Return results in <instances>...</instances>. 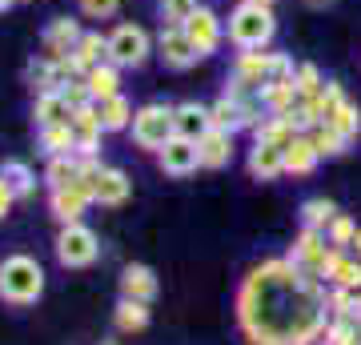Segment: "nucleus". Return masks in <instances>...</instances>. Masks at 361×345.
Listing matches in <instances>:
<instances>
[{
  "label": "nucleus",
  "mask_w": 361,
  "mask_h": 345,
  "mask_svg": "<svg viewBox=\"0 0 361 345\" xmlns=\"http://www.w3.org/2000/svg\"><path fill=\"white\" fill-rule=\"evenodd\" d=\"M85 37V28H80V20H73V16H56V20H49L44 25V32H40V56H49V61H61V56H68V52L77 49V40Z\"/></svg>",
  "instance_id": "nucleus-9"
},
{
  "label": "nucleus",
  "mask_w": 361,
  "mask_h": 345,
  "mask_svg": "<svg viewBox=\"0 0 361 345\" xmlns=\"http://www.w3.org/2000/svg\"><path fill=\"white\" fill-rule=\"evenodd\" d=\"M357 321H361V293H357Z\"/></svg>",
  "instance_id": "nucleus-46"
},
{
  "label": "nucleus",
  "mask_w": 361,
  "mask_h": 345,
  "mask_svg": "<svg viewBox=\"0 0 361 345\" xmlns=\"http://www.w3.org/2000/svg\"><path fill=\"white\" fill-rule=\"evenodd\" d=\"M116 329L121 333H141L149 325V301H133V297H121V305L113 313Z\"/></svg>",
  "instance_id": "nucleus-27"
},
{
  "label": "nucleus",
  "mask_w": 361,
  "mask_h": 345,
  "mask_svg": "<svg viewBox=\"0 0 361 345\" xmlns=\"http://www.w3.org/2000/svg\"><path fill=\"white\" fill-rule=\"evenodd\" d=\"M77 177H80V157L77 153L49 157V165H44V181H49V189H65V185H73Z\"/></svg>",
  "instance_id": "nucleus-28"
},
{
  "label": "nucleus",
  "mask_w": 361,
  "mask_h": 345,
  "mask_svg": "<svg viewBox=\"0 0 361 345\" xmlns=\"http://www.w3.org/2000/svg\"><path fill=\"white\" fill-rule=\"evenodd\" d=\"M357 325H361V321H357Z\"/></svg>",
  "instance_id": "nucleus-49"
},
{
  "label": "nucleus",
  "mask_w": 361,
  "mask_h": 345,
  "mask_svg": "<svg viewBox=\"0 0 361 345\" xmlns=\"http://www.w3.org/2000/svg\"><path fill=\"white\" fill-rule=\"evenodd\" d=\"M157 52H161V61H165L169 68H177V73H185V68H193V64L201 61V52L193 49V40H189L185 25H165L161 28Z\"/></svg>",
  "instance_id": "nucleus-7"
},
{
  "label": "nucleus",
  "mask_w": 361,
  "mask_h": 345,
  "mask_svg": "<svg viewBox=\"0 0 361 345\" xmlns=\"http://www.w3.org/2000/svg\"><path fill=\"white\" fill-rule=\"evenodd\" d=\"M61 92H65V101L73 104V109H80V104H89V101H92V92H89V85H85V77L68 80V85H65Z\"/></svg>",
  "instance_id": "nucleus-40"
},
{
  "label": "nucleus",
  "mask_w": 361,
  "mask_h": 345,
  "mask_svg": "<svg viewBox=\"0 0 361 345\" xmlns=\"http://www.w3.org/2000/svg\"><path fill=\"white\" fill-rule=\"evenodd\" d=\"M353 245H357V257H361V225H357V241H353Z\"/></svg>",
  "instance_id": "nucleus-45"
},
{
  "label": "nucleus",
  "mask_w": 361,
  "mask_h": 345,
  "mask_svg": "<svg viewBox=\"0 0 361 345\" xmlns=\"http://www.w3.org/2000/svg\"><path fill=\"white\" fill-rule=\"evenodd\" d=\"M121 297H133V301H153V297H157V273L149 265H125V269H121Z\"/></svg>",
  "instance_id": "nucleus-20"
},
{
  "label": "nucleus",
  "mask_w": 361,
  "mask_h": 345,
  "mask_svg": "<svg viewBox=\"0 0 361 345\" xmlns=\"http://www.w3.org/2000/svg\"><path fill=\"white\" fill-rule=\"evenodd\" d=\"M325 293L317 273H301V269L285 257V261H265L245 277L241 297H237V317L241 329L253 341L277 337L285 345H313L325 337Z\"/></svg>",
  "instance_id": "nucleus-1"
},
{
  "label": "nucleus",
  "mask_w": 361,
  "mask_h": 345,
  "mask_svg": "<svg viewBox=\"0 0 361 345\" xmlns=\"http://www.w3.org/2000/svg\"><path fill=\"white\" fill-rule=\"evenodd\" d=\"M293 80H297V92H301V101H310V97H317V92L325 89V80H322V68L317 64H297V73H293Z\"/></svg>",
  "instance_id": "nucleus-36"
},
{
  "label": "nucleus",
  "mask_w": 361,
  "mask_h": 345,
  "mask_svg": "<svg viewBox=\"0 0 361 345\" xmlns=\"http://www.w3.org/2000/svg\"><path fill=\"white\" fill-rule=\"evenodd\" d=\"M185 32H189V40H193V49L201 52V56H213V52L221 49V40H225V25H221V16L213 13V8H205V4L185 20Z\"/></svg>",
  "instance_id": "nucleus-10"
},
{
  "label": "nucleus",
  "mask_w": 361,
  "mask_h": 345,
  "mask_svg": "<svg viewBox=\"0 0 361 345\" xmlns=\"http://www.w3.org/2000/svg\"><path fill=\"white\" fill-rule=\"evenodd\" d=\"M313 8H325V4H334V0H310Z\"/></svg>",
  "instance_id": "nucleus-44"
},
{
  "label": "nucleus",
  "mask_w": 361,
  "mask_h": 345,
  "mask_svg": "<svg viewBox=\"0 0 361 345\" xmlns=\"http://www.w3.org/2000/svg\"><path fill=\"white\" fill-rule=\"evenodd\" d=\"M25 80L32 85V92H61V77H56V61H49V56H37V61H28Z\"/></svg>",
  "instance_id": "nucleus-29"
},
{
  "label": "nucleus",
  "mask_w": 361,
  "mask_h": 345,
  "mask_svg": "<svg viewBox=\"0 0 361 345\" xmlns=\"http://www.w3.org/2000/svg\"><path fill=\"white\" fill-rule=\"evenodd\" d=\"M40 149H44L49 157L77 153V133H73V121H68V125H44V128H40Z\"/></svg>",
  "instance_id": "nucleus-25"
},
{
  "label": "nucleus",
  "mask_w": 361,
  "mask_h": 345,
  "mask_svg": "<svg viewBox=\"0 0 361 345\" xmlns=\"http://www.w3.org/2000/svg\"><path fill=\"white\" fill-rule=\"evenodd\" d=\"M129 193H133V181L125 169H116V165H104L101 173H97V181H92V205H125L129 201Z\"/></svg>",
  "instance_id": "nucleus-14"
},
{
  "label": "nucleus",
  "mask_w": 361,
  "mask_h": 345,
  "mask_svg": "<svg viewBox=\"0 0 361 345\" xmlns=\"http://www.w3.org/2000/svg\"><path fill=\"white\" fill-rule=\"evenodd\" d=\"M73 133H77V157H97L101 153L104 125H101V109H97V101L80 104L77 113H73Z\"/></svg>",
  "instance_id": "nucleus-12"
},
{
  "label": "nucleus",
  "mask_w": 361,
  "mask_h": 345,
  "mask_svg": "<svg viewBox=\"0 0 361 345\" xmlns=\"http://www.w3.org/2000/svg\"><path fill=\"white\" fill-rule=\"evenodd\" d=\"M16 4H25V0H16Z\"/></svg>",
  "instance_id": "nucleus-48"
},
{
  "label": "nucleus",
  "mask_w": 361,
  "mask_h": 345,
  "mask_svg": "<svg viewBox=\"0 0 361 345\" xmlns=\"http://www.w3.org/2000/svg\"><path fill=\"white\" fill-rule=\"evenodd\" d=\"M322 345H361V325H353V317H334L325 325Z\"/></svg>",
  "instance_id": "nucleus-35"
},
{
  "label": "nucleus",
  "mask_w": 361,
  "mask_h": 345,
  "mask_svg": "<svg viewBox=\"0 0 361 345\" xmlns=\"http://www.w3.org/2000/svg\"><path fill=\"white\" fill-rule=\"evenodd\" d=\"M334 217H337V205L329 201V197H310V201L301 205V225H305V229L325 233L334 225Z\"/></svg>",
  "instance_id": "nucleus-30"
},
{
  "label": "nucleus",
  "mask_w": 361,
  "mask_h": 345,
  "mask_svg": "<svg viewBox=\"0 0 361 345\" xmlns=\"http://www.w3.org/2000/svg\"><path fill=\"white\" fill-rule=\"evenodd\" d=\"M149 52H153V40H149V32L141 25L125 20V25H116L109 32V61L121 64V68H141L149 61Z\"/></svg>",
  "instance_id": "nucleus-5"
},
{
  "label": "nucleus",
  "mask_w": 361,
  "mask_h": 345,
  "mask_svg": "<svg viewBox=\"0 0 361 345\" xmlns=\"http://www.w3.org/2000/svg\"><path fill=\"white\" fill-rule=\"evenodd\" d=\"M322 277L329 285H337V289H353V293H361V257L353 261V257H345L341 249H329Z\"/></svg>",
  "instance_id": "nucleus-16"
},
{
  "label": "nucleus",
  "mask_w": 361,
  "mask_h": 345,
  "mask_svg": "<svg viewBox=\"0 0 361 345\" xmlns=\"http://www.w3.org/2000/svg\"><path fill=\"white\" fill-rule=\"evenodd\" d=\"M209 121H213V128H225V133L249 128V121H245V104L233 101V97H221V101L209 104Z\"/></svg>",
  "instance_id": "nucleus-23"
},
{
  "label": "nucleus",
  "mask_w": 361,
  "mask_h": 345,
  "mask_svg": "<svg viewBox=\"0 0 361 345\" xmlns=\"http://www.w3.org/2000/svg\"><path fill=\"white\" fill-rule=\"evenodd\" d=\"M89 205H92V189L85 185V181H73V185H65V189H52L49 193V209H52V217L61 221V225L80 221Z\"/></svg>",
  "instance_id": "nucleus-11"
},
{
  "label": "nucleus",
  "mask_w": 361,
  "mask_h": 345,
  "mask_svg": "<svg viewBox=\"0 0 361 345\" xmlns=\"http://www.w3.org/2000/svg\"><path fill=\"white\" fill-rule=\"evenodd\" d=\"M253 137L257 141H269V145H289L297 137V128H293V121L289 116H281V113H269V116H261V125L253 128Z\"/></svg>",
  "instance_id": "nucleus-26"
},
{
  "label": "nucleus",
  "mask_w": 361,
  "mask_h": 345,
  "mask_svg": "<svg viewBox=\"0 0 361 345\" xmlns=\"http://www.w3.org/2000/svg\"><path fill=\"white\" fill-rule=\"evenodd\" d=\"M197 8H201L197 0H161V16H165V25H185Z\"/></svg>",
  "instance_id": "nucleus-38"
},
{
  "label": "nucleus",
  "mask_w": 361,
  "mask_h": 345,
  "mask_svg": "<svg viewBox=\"0 0 361 345\" xmlns=\"http://www.w3.org/2000/svg\"><path fill=\"white\" fill-rule=\"evenodd\" d=\"M325 237H329V245H334V249H345V245L357 241V225H353V221H349L345 213H337L334 225L325 229Z\"/></svg>",
  "instance_id": "nucleus-37"
},
{
  "label": "nucleus",
  "mask_w": 361,
  "mask_h": 345,
  "mask_svg": "<svg viewBox=\"0 0 361 345\" xmlns=\"http://www.w3.org/2000/svg\"><path fill=\"white\" fill-rule=\"evenodd\" d=\"M97 253H101V241H97V233H92L89 225H80V221L65 225L61 237H56V257H61V265H65V269L92 265Z\"/></svg>",
  "instance_id": "nucleus-6"
},
{
  "label": "nucleus",
  "mask_w": 361,
  "mask_h": 345,
  "mask_svg": "<svg viewBox=\"0 0 361 345\" xmlns=\"http://www.w3.org/2000/svg\"><path fill=\"white\" fill-rule=\"evenodd\" d=\"M197 153H201V169H225L233 161V133L209 128L205 137L197 141Z\"/></svg>",
  "instance_id": "nucleus-19"
},
{
  "label": "nucleus",
  "mask_w": 361,
  "mask_h": 345,
  "mask_svg": "<svg viewBox=\"0 0 361 345\" xmlns=\"http://www.w3.org/2000/svg\"><path fill=\"white\" fill-rule=\"evenodd\" d=\"M225 37H229L237 49H269L273 37H277V16H273V4L241 0V4L229 13Z\"/></svg>",
  "instance_id": "nucleus-2"
},
{
  "label": "nucleus",
  "mask_w": 361,
  "mask_h": 345,
  "mask_svg": "<svg viewBox=\"0 0 361 345\" xmlns=\"http://www.w3.org/2000/svg\"><path fill=\"white\" fill-rule=\"evenodd\" d=\"M133 145L145 149V153H161L177 133H173V104H161V101H149L133 113Z\"/></svg>",
  "instance_id": "nucleus-4"
},
{
  "label": "nucleus",
  "mask_w": 361,
  "mask_h": 345,
  "mask_svg": "<svg viewBox=\"0 0 361 345\" xmlns=\"http://www.w3.org/2000/svg\"><path fill=\"white\" fill-rule=\"evenodd\" d=\"M73 113H77V109L65 101V92H37V104H32L37 128H44V125H68Z\"/></svg>",
  "instance_id": "nucleus-21"
},
{
  "label": "nucleus",
  "mask_w": 361,
  "mask_h": 345,
  "mask_svg": "<svg viewBox=\"0 0 361 345\" xmlns=\"http://www.w3.org/2000/svg\"><path fill=\"white\" fill-rule=\"evenodd\" d=\"M97 109H101V125H104V133H121V128H129V125H133V113H137V109L129 104V97H125V92H116V97L101 101Z\"/></svg>",
  "instance_id": "nucleus-24"
},
{
  "label": "nucleus",
  "mask_w": 361,
  "mask_h": 345,
  "mask_svg": "<svg viewBox=\"0 0 361 345\" xmlns=\"http://www.w3.org/2000/svg\"><path fill=\"white\" fill-rule=\"evenodd\" d=\"M317 161H322V153L313 149L310 133H297L293 141L285 145V173L289 177H310L313 169H317Z\"/></svg>",
  "instance_id": "nucleus-18"
},
{
  "label": "nucleus",
  "mask_w": 361,
  "mask_h": 345,
  "mask_svg": "<svg viewBox=\"0 0 361 345\" xmlns=\"http://www.w3.org/2000/svg\"><path fill=\"white\" fill-rule=\"evenodd\" d=\"M209 128H213V121H209V104H197V101L173 104V133H177V137L201 141Z\"/></svg>",
  "instance_id": "nucleus-15"
},
{
  "label": "nucleus",
  "mask_w": 361,
  "mask_h": 345,
  "mask_svg": "<svg viewBox=\"0 0 361 345\" xmlns=\"http://www.w3.org/2000/svg\"><path fill=\"white\" fill-rule=\"evenodd\" d=\"M253 4H273V0H253Z\"/></svg>",
  "instance_id": "nucleus-47"
},
{
  "label": "nucleus",
  "mask_w": 361,
  "mask_h": 345,
  "mask_svg": "<svg viewBox=\"0 0 361 345\" xmlns=\"http://www.w3.org/2000/svg\"><path fill=\"white\" fill-rule=\"evenodd\" d=\"M13 201H16V193L8 189V181L0 177V217H4V213H8V209H13Z\"/></svg>",
  "instance_id": "nucleus-41"
},
{
  "label": "nucleus",
  "mask_w": 361,
  "mask_h": 345,
  "mask_svg": "<svg viewBox=\"0 0 361 345\" xmlns=\"http://www.w3.org/2000/svg\"><path fill=\"white\" fill-rule=\"evenodd\" d=\"M116 8H121V0H80V13L92 20H109V16H116Z\"/></svg>",
  "instance_id": "nucleus-39"
},
{
  "label": "nucleus",
  "mask_w": 361,
  "mask_h": 345,
  "mask_svg": "<svg viewBox=\"0 0 361 345\" xmlns=\"http://www.w3.org/2000/svg\"><path fill=\"white\" fill-rule=\"evenodd\" d=\"M44 293V269L37 257L28 253H13L0 261V297L13 301V305H32Z\"/></svg>",
  "instance_id": "nucleus-3"
},
{
  "label": "nucleus",
  "mask_w": 361,
  "mask_h": 345,
  "mask_svg": "<svg viewBox=\"0 0 361 345\" xmlns=\"http://www.w3.org/2000/svg\"><path fill=\"white\" fill-rule=\"evenodd\" d=\"M85 85H89V92H92L97 104L109 101V97H116V92H121V64H113V61L92 64L89 73H85Z\"/></svg>",
  "instance_id": "nucleus-22"
},
{
  "label": "nucleus",
  "mask_w": 361,
  "mask_h": 345,
  "mask_svg": "<svg viewBox=\"0 0 361 345\" xmlns=\"http://www.w3.org/2000/svg\"><path fill=\"white\" fill-rule=\"evenodd\" d=\"M322 125H334L345 141H353V137H361V109L353 101H341L334 113H329V121H322Z\"/></svg>",
  "instance_id": "nucleus-32"
},
{
  "label": "nucleus",
  "mask_w": 361,
  "mask_h": 345,
  "mask_svg": "<svg viewBox=\"0 0 361 345\" xmlns=\"http://www.w3.org/2000/svg\"><path fill=\"white\" fill-rule=\"evenodd\" d=\"M329 249H334V245H325V233L305 229V225H301V233H297L293 249H289V261H293V265L301 269V273H317V277H322ZM322 282H325V277H322Z\"/></svg>",
  "instance_id": "nucleus-8"
},
{
  "label": "nucleus",
  "mask_w": 361,
  "mask_h": 345,
  "mask_svg": "<svg viewBox=\"0 0 361 345\" xmlns=\"http://www.w3.org/2000/svg\"><path fill=\"white\" fill-rule=\"evenodd\" d=\"M16 0H0V13H8V8H13Z\"/></svg>",
  "instance_id": "nucleus-43"
},
{
  "label": "nucleus",
  "mask_w": 361,
  "mask_h": 345,
  "mask_svg": "<svg viewBox=\"0 0 361 345\" xmlns=\"http://www.w3.org/2000/svg\"><path fill=\"white\" fill-rule=\"evenodd\" d=\"M249 173L257 181H277L285 173V149L269 141H253L249 149Z\"/></svg>",
  "instance_id": "nucleus-17"
},
{
  "label": "nucleus",
  "mask_w": 361,
  "mask_h": 345,
  "mask_svg": "<svg viewBox=\"0 0 361 345\" xmlns=\"http://www.w3.org/2000/svg\"><path fill=\"white\" fill-rule=\"evenodd\" d=\"M0 177L8 181V189H13L16 197H28V193L37 189V177H32V169H28L25 161H4Z\"/></svg>",
  "instance_id": "nucleus-34"
},
{
  "label": "nucleus",
  "mask_w": 361,
  "mask_h": 345,
  "mask_svg": "<svg viewBox=\"0 0 361 345\" xmlns=\"http://www.w3.org/2000/svg\"><path fill=\"white\" fill-rule=\"evenodd\" d=\"M73 56H77V64L89 73L92 64L109 61V37H101V32H85V37L77 40V49H73Z\"/></svg>",
  "instance_id": "nucleus-31"
},
{
  "label": "nucleus",
  "mask_w": 361,
  "mask_h": 345,
  "mask_svg": "<svg viewBox=\"0 0 361 345\" xmlns=\"http://www.w3.org/2000/svg\"><path fill=\"white\" fill-rule=\"evenodd\" d=\"M157 161H161V169H165L169 177H189V173H197V169H201L197 141H189V137H173V141L157 153Z\"/></svg>",
  "instance_id": "nucleus-13"
},
{
  "label": "nucleus",
  "mask_w": 361,
  "mask_h": 345,
  "mask_svg": "<svg viewBox=\"0 0 361 345\" xmlns=\"http://www.w3.org/2000/svg\"><path fill=\"white\" fill-rule=\"evenodd\" d=\"M310 141H313V149H317L322 157H341V153H345V145H349L334 125H313L310 128Z\"/></svg>",
  "instance_id": "nucleus-33"
},
{
  "label": "nucleus",
  "mask_w": 361,
  "mask_h": 345,
  "mask_svg": "<svg viewBox=\"0 0 361 345\" xmlns=\"http://www.w3.org/2000/svg\"><path fill=\"white\" fill-rule=\"evenodd\" d=\"M253 345H285V341H277V337H265V341H253Z\"/></svg>",
  "instance_id": "nucleus-42"
}]
</instances>
